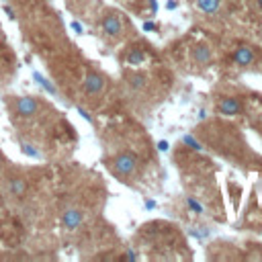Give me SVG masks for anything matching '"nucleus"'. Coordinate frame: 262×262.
Returning a JSON list of instances; mask_svg holds the SVG:
<instances>
[{
    "mask_svg": "<svg viewBox=\"0 0 262 262\" xmlns=\"http://www.w3.org/2000/svg\"><path fill=\"white\" fill-rule=\"evenodd\" d=\"M2 166H4V158H2V154H0V172H2Z\"/></svg>",
    "mask_w": 262,
    "mask_h": 262,
    "instance_id": "ddd939ff",
    "label": "nucleus"
},
{
    "mask_svg": "<svg viewBox=\"0 0 262 262\" xmlns=\"http://www.w3.org/2000/svg\"><path fill=\"white\" fill-rule=\"evenodd\" d=\"M190 59H192V63H196V66H207V63H211V59H213V49L209 47V43L199 41V43H194L192 49H190Z\"/></svg>",
    "mask_w": 262,
    "mask_h": 262,
    "instance_id": "1a4fd4ad",
    "label": "nucleus"
},
{
    "mask_svg": "<svg viewBox=\"0 0 262 262\" xmlns=\"http://www.w3.org/2000/svg\"><path fill=\"white\" fill-rule=\"evenodd\" d=\"M194 6L203 12V14H215L221 6V0H194Z\"/></svg>",
    "mask_w": 262,
    "mask_h": 262,
    "instance_id": "f8f14e48",
    "label": "nucleus"
},
{
    "mask_svg": "<svg viewBox=\"0 0 262 262\" xmlns=\"http://www.w3.org/2000/svg\"><path fill=\"white\" fill-rule=\"evenodd\" d=\"M84 219H86L84 209H82V207H76V205L66 207V209L61 211V217H59L61 227H63V229H68V231H76L78 227H82Z\"/></svg>",
    "mask_w": 262,
    "mask_h": 262,
    "instance_id": "39448f33",
    "label": "nucleus"
},
{
    "mask_svg": "<svg viewBox=\"0 0 262 262\" xmlns=\"http://www.w3.org/2000/svg\"><path fill=\"white\" fill-rule=\"evenodd\" d=\"M256 4H258V8H260V12H262V0H256Z\"/></svg>",
    "mask_w": 262,
    "mask_h": 262,
    "instance_id": "4468645a",
    "label": "nucleus"
},
{
    "mask_svg": "<svg viewBox=\"0 0 262 262\" xmlns=\"http://www.w3.org/2000/svg\"><path fill=\"white\" fill-rule=\"evenodd\" d=\"M217 113H219V115H225V117L239 115V113H242V102H239L235 96H223V98L217 102Z\"/></svg>",
    "mask_w": 262,
    "mask_h": 262,
    "instance_id": "9d476101",
    "label": "nucleus"
},
{
    "mask_svg": "<svg viewBox=\"0 0 262 262\" xmlns=\"http://www.w3.org/2000/svg\"><path fill=\"white\" fill-rule=\"evenodd\" d=\"M82 86H84V94H86V96L98 98V96H102L104 90H106V76H104L100 70H92V68H90V70H86V74H84Z\"/></svg>",
    "mask_w": 262,
    "mask_h": 262,
    "instance_id": "20e7f679",
    "label": "nucleus"
},
{
    "mask_svg": "<svg viewBox=\"0 0 262 262\" xmlns=\"http://www.w3.org/2000/svg\"><path fill=\"white\" fill-rule=\"evenodd\" d=\"M100 29H102V37L104 39H111V41H119L125 33V25H123V16L113 10V8H106L100 16Z\"/></svg>",
    "mask_w": 262,
    "mask_h": 262,
    "instance_id": "f03ea898",
    "label": "nucleus"
},
{
    "mask_svg": "<svg viewBox=\"0 0 262 262\" xmlns=\"http://www.w3.org/2000/svg\"><path fill=\"white\" fill-rule=\"evenodd\" d=\"M123 80H125V86L129 88V92H139L147 86L149 74L145 70H129V72H125Z\"/></svg>",
    "mask_w": 262,
    "mask_h": 262,
    "instance_id": "0eeeda50",
    "label": "nucleus"
},
{
    "mask_svg": "<svg viewBox=\"0 0 262 262\" xmlns=\"http://www.w3.org/2000/svg\"><path fill=\"white\" fill-rule=\"evenodd\" d=\"M145 59H147V49L141 43L129 45V49H125V53H123V63L125 66H141Z\"/></svg>",
    "mask_w": 262,
    "mask_h": 262,
    "instance_id": "6e6552de",
    "label": "nucleus"
},
{
    "mask_svg": "<svg viewBox=\"0 0 262 262\" xmlns=\"http://www.w3.org/2000/svg\"><path fill=\"white\" fill-rule=\"evenodd\" d=\"M233 61H235L237 66H242V68L250 66V63L254 61V51H252V47H248V45L237 47L235 53H233Z\"/></svg>",
    "mask_w": 262,
    "mask_h": 262,
    "instance_id": "9b49d317",
    "label": "nucleus"
},
{
    "mask_svg": "<svg viewBox=\"0 0 262 262\" xmlns=\"http://www.w3.org/2000/svg\"><path fill=\"white\" fill-rule=\"evenodd\" d=\"M4 190H6L8 196L20 199V196H25L27 190H29V180H27L23 174H12V176H8L6 182H4Z\"/></svg>",
    "mask_w": 262,
    "mask_h": 262,
    "instance_id": "423d86ee",
    "label": "nucleus"
},
{
    "mask_svg": "<svg viewBox=\"0 0 262 262\" xmlns=\"http://www.w3.org/2000/svg\"><path fill=\"white\" fill-rule=\"evenodd\" d=\"M108 170L125 184H131L133 180H137L139 176V158L135 151L131 149H121L117 151L113 158H108L106 162Z\"/></svg>",
    "mask_w": 262,
    "mask_h": 262,
    "instance_id": "f257e3e1",
    "label": "nucleus"
},
{
    "mask_svg": "<svg viewBox=\"0 0 262 262\" xmlns=\"http://www.w3.org/2000/svg\"><path fill=\"white\" fill-rule=\"evenodd\" d=\"M43 108V102L39 96H14L10 100V111L14 115H18L20 119H29V117H35L39 115V111Z\"/></svg>",
    "mask_w": 262,
    "mask_h": 262,
    "instance_id": "7ed1b4c3",
    "label": "nucleus"
}]
</instances>
